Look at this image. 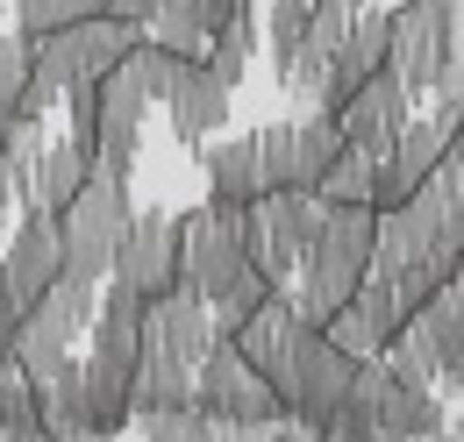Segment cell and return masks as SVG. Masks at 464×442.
Returning a JSON list of instances; mask_svg holds the SVG:
<instances>
[{"instance_id": "1", "label": "cell", "mask_w": 464, "mask_h": 442, "mask_svg": "<svg viewBox=\"0 0 464 442\" xmlns=\"http://www.w3.org/2000/svg\"><path fill=\"white\" fill-rule=\"evenodd\" d=\"M372 235H379V207H322V228H314V243H307V257L293 272L300 278L293 285L300 322L322 329L350 293L364 285V272H372Z\"/></svg>"}, {"instance_id": "2", "label": "cell", "mask_w": 464, "mask_h": 442, "mask_svg": "<svg viewBox=\"0 0 464 442\" xmlns=\"http://www.w3.org/2000/svg\"><path fill=\"white\" fill-rule=\"evenodd\" d=\"M250 264H257V257H250V207L200 200V207L179 215V285H186V293L222 300Z\"/></svg>"}, {"instance_id": "3", "label": "cell", "mask_w": 464, "mask_h": 442, "mask_svg": "<svg viewBox=\"0 0 464 442\" xmlns=\"http://www.w3.org/2000/svg\"><path fill=\"white\" fill-rule=\"evenodd\" d=\"M136 215V200H129V178H108V171H93L79 193H72V207L58 215V243H64V278H79V285H101L108 264H115V243L121 228Z\"/></svg>"}, {"instance_id": "4", "label": "cell", "mask_w": 464, "mask_h": 442, "mask_svg": "<svg viewBox=\"0 0 464 442\" xmlns=\"http://www.w3.org/2000/svg\"><path fill=\"white\" fill-rule=\"evenodd\" d=\"M350 379H357V357L336 350L314 322H300V329H293L286 364H279V379H272V392H279V407H286L293 421L329 428V421H336V407L350 399Z\"/></svg>"}, {"instance_id": "5", "label": "cell", "mask_w": 464, "mask_h": 442, "mask_svg": "<svg viewBox=\"0 0 464 442\" xmlns=\"http://www.w3.org/2000/svg\"><path fill=\"white\" fill-rule=\"evenodd\" d=\"M393 43H386V72L401 79L407 93L436 101L443 72H450V43H458V0H401L393 14Z\"/></svg>"}, {"instance_id": "6", "label": "cell", "mask_w": 464, "mask_h": 442, "mask_svg": "<svg viewBox=\"0 0 464 442\" xmlns=\"http://www.w3.org/2000/svg\"><path fill=\"white\" fill-rule=\"evenodd\" d=\"M343 407H357V414L379 428V442H429L436 428H443V399H436V386H407V379H393L386 357H357V379H350Z\"/></svg>"}, {"instance_id": "7", "label": "cell", "mask_w": 464, "mask_h": 442, "mask_svg": "<svg viewBox=\"0 0 464 442\" xmlns=\"http://www.w3.org/2000/svg\"><path fill=\"white\" fill-rule=\"evenodd\" d=\"M129 43H143V22H121V14H86V22H64L51 36H36V79L44 86H79V79H101L108 64L129 57Z\"/></svg>"}, {"instance_id": "8", "label": "cell", "mask_w": 464, "mask_h": 442, "mask_svg": "<svg viewBox=\"0 0 464 442\" xmlns=\"http://www.w3.org/2000/svg\"><path fill=\"white\" fill-rule=\"evenodd\" d=\"M193 407L215 414V421H286L279 392L257 379V364L236 350L229 335L208 342V357H200V371H193Z\"/></svg>"}, {"instance_id": "9", "label": "cell", "mask_w": 464, "mask_h": 442, "mask_svg": "<svg viewBox=\"0 0 464 442\" xmlns=\"http://www.w3.org/2000/svg\"><path fill=\"white\" fill-rule=\"evenodd\" d=\"M314 228H322V200L300 193V186H272V193L250 200V257L286 285L307 257V243H314Z\"/></svg>"}, {"instance_id": "10", "label": "cell", "mask_w": 464, "mask_h": 442, "mask_svg": "<svg viewBox=\"0 0 464 442\" xmlns=\"http://www.w3.org/2000/svg\"><path fill=\"white\" fill-rule=\"evenodd\" d=\"M108 278L136 285L143 300L172 293V285H179V215H165V207H143V215H129V228H121V243H115V264H108Z\"/></svg>"}, {"instance_id": "11", "label": "cell", "mask_w": 464, "mask_h": 442, "mask_svg": "<svg viewBox=\"0 0 464 442\" xmlns=\"http://www.w3.org/2000/svg\"><path fill=\"white\" fill-rule=\"evenodd\" d=\"M401 329H407V300L386 272H364V285L322 322V335H329L336 350H350V357H379Z\"/></svg>"}, {"instance_id": "12", "label": "cell", "mask_w": 464, "mask_h": 442, "mask_svg": "<svg viewBox=\"0 0 464 442\" xmlns=\"http://www.w3.org/2000/svg\"><path fill=\"white\" fill-rule=\"evenodd\" d=\"M0 272H7V285L22 293V307H29V300H44V293L64 278L58 215H44V207H22V221H14V228H7V243H0Z\"/></svg>"}, {"instance_id": "13", "label": "cell", "mask_w": 464, "mask_h": 442, "mask_svg": "<svg viewBox=\"0 0 464 442\" xmlns=\"http://www.w3.org/2000/svg\"><path fill=\"white\" fill-rule=\"evenodd\" d=\"M407 114H414V93H407L393 72H372L343 108H336V129H343V143L372 150V158H386V150H393V136L407 129Z\"/></svg>"}, {"instance_id": "14", "label": "cell", "mask_w": 464, "mask_h": 442, "mask_svg": "<svg viewBox=\"0 0 464 442\" xmlns=\"http://www.w3.org/2000/svg\"><path fill=\"white\" fill-rule=\"evenodd\" d=\"M165 114H172V136L186 143V150H200L208 136H222V121H229V86L208 72V64H186L172 86V101H165Z\"/></svg>"}, {"instance_id": "15", "label": "cell", "mask_w": 464, "mask_h": 442, "mask_svg": "<svg viewBox=\"0 0 464 442\" xmlns=\"http://www.w3.org/2000/svg\"><path fill=\"white\" fill-rule=\"evenodd\" d=\"M200 171H208V200H222V207H250V200L265 193L257 129H250V136H222V143H200Z\"/></svg>"}, {"instance_id": "16", "label": "cell", "mask_w": 464, "mask_h": 442, "mask_svg": "<svg viewBox=\"0 0 464 442\" xmlns=\"http://www.w3.org/2000/svg\"><path fill=\"white\" fill-rule=\"evenodd\" d=\"M414 329L429 335V350H436V379L464 386V285H436L414 307Z\"/></svg>"}, {"instance_id": "17", "label": "cell", "mask_w": 464, "mask_h": 442, "mask_svg": "<svg viewBox=\"0 0 464 442\" xmlns=\"http://www.w3.org/2000/svg\"><path fill=\"white\" fill-rule=\"evenodd\" d=\"M86 178H93V143H79V136L44 143V165H36V193H29V207L64 215V207H72V193H79Z\"/></svg>"}, {"instance_id": "18", "label": "cell", "mask_w": 464, "mask_h": 442, "mask_svg": "<svg viewBox=\"0 0 464 442\" xmlns=\"http://www.w3.org/2000/svg\"><path fill=\"white\" fill-rule=\"evenodd\" d=\"M336 150H343L336 114H329V108H300V121H293V186L314 193V178L336 165Z\"/></svg>"}, {"instance_id": "19", "label": "cell", "mask_w": 464, "mask_h": 442, "mask_svg": "<svg viewBox=\"0 0 464 442\" xmlns=\"http://www.w3.org/2000/svg\"><path fill=\"white\" fill-rule=\"evenodd\" d=\"M93 93H101V136H143L150 93H143V79H136L129 64H108V72L93 79Z\"/></svg>"}, {"instance_id": "20", "label": "cell", "mask_w": 464, "mask_h": 442, "mask_svg": "<svg viewBox=\"0 0 464 442\" xmlns=\"http://www.w3.org/2000/svg\"><path fill=\"white\" fill-rule=\"evenodd\" d=\"M372 178H379V158L357 150V143H343L336 165L314 178V200H322V207H372Z\"/></svg>"}, {"instance_id": "21", "label": "cell", "mask_w": 464, "mask_h": 442, "mask_svg": "<svg viewBox=\"0 0 464 442\" xmlns=\"http://www.w3.org/2000/svg\"><path fill=\"white\" fill-rule=\"evenodd\" d=\"M143 36H150V43H158V51H172V57H186V64H200V57H208V43H215V36H208V22H200V7H193V0H165V7H158V14H150V22H143Z\"/></svg>"}, {"instance_id": "22", "label": "cell", "mask_w": 464, "mask_h": 442, "mask_svg": "<svg viewBox=\"0 0 464 442\" xmlns=\"http://www.w3.org/2000/svg\"><path fill=\"white\" fill-rule=\"evenodd\" d=\"M36 165H44V136L29 129V121H7V165H0V186L29 207V193H36Z\"/></svg>"}, {"instance_id": "23", "label": "cell", "mask_w": 464, "mask_h": 442, "mask_svg": "<svg viewBox=\"0 0 464 442\" xmlns=\"http://www.w3.org/2000/svg\"><path fill=\"white\" fill-rule=\"evenodd\" d=\"M250 57H257V22L243 14V22H229V29L208 43V57H200V64H208V72H215V79H222V86L236 93V79L250 72Z\"/></svg>"}, {"instance_id": "24", "label": "cell", "mask_w": 464, "mask_h": 442, "mask_svg": "<svg viewBox=\"0 0 464 442\" xmlns=\"http://www.w3.org/2000/svg\"><path fill=\"white\" fill-rule=\"evenodd\" d=\"M7 7H14V29H22V36H51L64 22L108 14V0H7Z\"/></svg>"}, {"instance_id": "25", "label": "cell", "mask_w": 464, "mask_h": 442, "mask_svg": "<svg viewBox=\"0 0 464 442\" xmlns=\"http://www.w3.org/2000/svg\"><path fill=\"white\" fill-rule=\"evenodd\" d=\"M136 79H143V93H150V108H165L172 101V86H179V72H186V57H172V51H158L150 36L143 43H129V57H121Z\"/></svg>"}, {"instance_id": "26", "label": "cell", "mask_w": 464, "mask_h": 442, "mask_svg": "<svg viewBox=\"0 0 464 442\" xmlns=\"http://www.w3.org/2000/svg\"><path fill=\"white\" fill-rule=\"evenodd\" d=\"M29 79H36V36H0V121L14 114V101L29 93Z\"/></svg>"}, {"instance_id": "27", "label": "cell", "mask_w": 464, "mask_h": 442, "mask_svg": "<svg viewBox=\"0 0 464 442\" xmlns=\"http://www.w3.org/2000/svg\"><path fill=\"white\" fill-rule=\"evenodd\" d=\"M257 165H265V193L293 186V121H265L257 129Z\"/></svg>"}, {"instance_id": "28", "label": "cell", "mask_w": 464, "mask_h": 442, "mask_svg": "<svg viewBox=\"0 0 464 442\" xmlns=\"http://www.w3.org/2000/svg\"><path fill=\"white\" fill-rule=\"evenodd\" d=\"M58 101H64V114H72V136H79V143H101V93H93V79L64 86Z\"/></svg>"}, {"instance_id": "29", "label": "cell", "mask_w": 464, "mask_h": 442, "mask_svg": "<svg viewBox=\"0 0 464 442\" xmlns=\"http://www.w3.org/2000/svg\"><path fill=\"white\" fill-rule=\"evenodd\" d=\"M129 428H143V442H186L193 436V407H143Z\"/></svg>"}, {"instance_id": "30", "label": "cell", "mask_w": 464, "mask_h": 442, "mask_svg": "<svg viewBox=\"0 0 464 442\" xmlns=\"http://www.w3.org/2000/svg\"><path fill=\"white\" fill-rule=\"evenodd\" d=\"M136 158H143V136H101L93 143V171H108V178H136Z\"/></svg>"}, {"instance_id": "31", "label": "cell", "mask_w": 464, "mask_h": 442, "mask_svg": "<svg viewBox=\"0 0 464 442\" xmlns=\"http://www.w3.org/2000/svg\"><path fill=\"white\" fill-rule=\"evenodd\" d=\"M22 314H29V307H22V293H14L7 272H0V357H7V342H14V329H22Z\"/></svg>"}, {"instance_id": "32", "label": "cell", "mask_w": 464, "mask_h": 442, "mask_svg": "<svg viewBox=\"0 0 464 442\" xmlns=\"http://www.w3.org/2000/svg\"><path fill=\"white\" fill-rule=\"evenodd\" d=\"M165 0H108V14H121V22H150Z\"/></svg>"}, {"instance_id": "33", "label": "cell", "mask_w": 464, "mask_h": 442, "mask_svg": "<svg viewBox=\"0 0 464 442\" xmlns=\"http://www.w3.org/2000/svg\"><path fill=\"white\" fill-rule=\"evenodd\" d=\"M314 436H322V428H307V421H293V414H286V421H272V436H265V442H314Z\"/></svg>"}, {"instance_id": "34", "label": "cell", "mask_w": 464, "mask_h": 442, "mask_svg": "<svg viewBox=\"0 0 464 442\" xmlns=\"http://www.w3.org/2000/svg\"><path fill=\"white\" fill-rule=\"evenodd\" d=\"M429 442H464V414H443V428H436Z\"/></svg>"}, {"instance_id": "35", "label": "cell", "mask_w": 464, "mask_h": 442, "mask_svg": "<svg viewBox=\"0 0 464 442\" xmlns=\"http://www.w3.org/2000/svg\"><path fill=\"white\" fill-rule=\"evenodd\" d=\"M0 442H51V436H44L36 421H29V428H0Z\"/></svg>"}, {"instance_id": "36", "label": "cell", "mask_w": 464, "mask_h": 442, "mask_svg": "<svg viewBox=\"0 0 464 442\" xmlns=\"http://www.w3.org/2000/svg\"><path fill=\"white\" fill-rule=\"evenodd\" d=\"M7 228H14V193L0 186V243H7Z\"/></svg>"}, {"instance_id": "37", "label": "cell", "mask_w": 464, "mask_h": 442, "mask_svg": "<svg viewBox=\"0 0 464 442\" xmlns=\"http://www.w3.org/2000/svg\"><path fill=\"white\" fill-rule=\"evenodd\" d=\"M72 442H121V436H115V428H79Z\"/></svg>"}, {"instance_id": "38", "label": "cell", "mask_w": 464, "mask_h": 442, "mask_svg": "<svg viewBox=\"0 0 464 442\" xmlns=\"http://www.w3.org/2000/svg\"><path fill=\"white\" fill-rule=\"evenodd\" d=\"M458 150H464V93H458Z\"/></svg>"}, {"instance_id": "39", "label": "cell", "mask_w": 464, "mask_h": 442, "mask_svg": "<svg viewBox=\"0 0 464 442\" xmlns=\"http://www.w3.org/2000/svg\"><path fill=\"white\" fill-rule=\"evenodd\" d=\"M229 7H243V14H257V0H229Z\"/></svg>"}, {"instance_id": "40", "label": "cell", "mask_w": 464, "mask_h": 442, "mask_svg": "<svg viewBox=\"0 0 464 442\" xmlns=\"http://www.w3.org/2000/svg\"><path fill=\"white\" fill-rule=\"evenodd\" d=\"M350 7H379V0H350Z\"/></svg>"}, {"instance_id": "41", "label": "cell", "mask_w": 464, "mask_h": 442, "mask_svg": "<svg viewBox=\"0 0 464 442\" xmlns=\"http://www.w3.org/2000/svg\"><path fill=\"white\" fill-rule=\"evenodd\" d=\"M0 22H7V0H0Z\"/></svg>"}, {"instance_id": "42", "label": "cell", "mask_w": 464, "mask_h": 442, "mask_svg": "<svg viewBox=\"0 0 464 442\" xmlns=\"http://www.w3.org/2000/svg\"><path fill=\"white\" fill-rule=\"evenodd\" d=\"M314 442H336V436H314Z\"/></svg>"}]
</instances>
